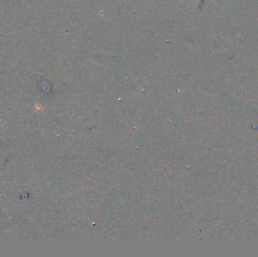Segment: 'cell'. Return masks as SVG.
Here are the masks:
<instances>
[{
    "label": "cell",
    "mask_w": 258,
    "mask_h": 257,
    "mask_svg": "<svg viewBox=\"0 0 258 257\" xmlns=\"http://www.w3.org/2000/svg\"><path fill=\"white\" fill-rule=\"evenodd\" d=\"M0 140H1V138H0ZM0 151H1V150H0Z\"/></svg>",
    "instance_id": "1"
}]
</instances>
